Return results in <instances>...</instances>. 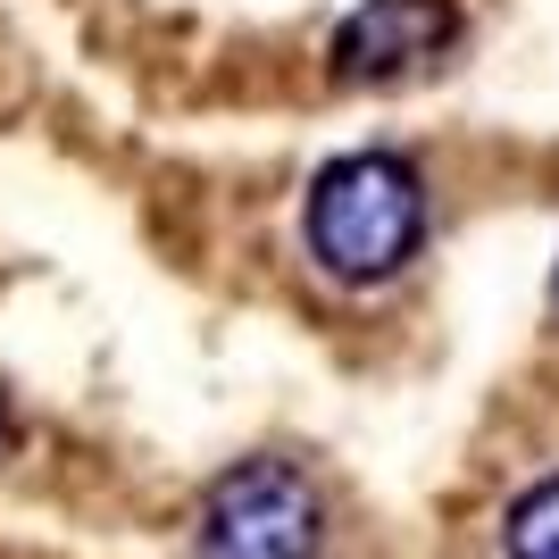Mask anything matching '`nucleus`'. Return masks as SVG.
<instances>
[{"label": "nucleus", "instance_id": "nucleus-4", "mask_svg": "<svg viewBox=\"0 0 559 559\" xmlns=\"http://www.w3.org/2000/svg\"><path fill=\"white\" fill-rule=\"evenodd\" d=\"M501 559H559V467L501 510Z\"/></svg>", "mask_w": 559, "mask_h": 559}, {"label": "nucleus", "instance_id": "nucleus-2", "mask_svg": "<svg viewBox=\"0 0 559 559\" xmlns=\"http://www.w3.org/2000/svg\"><path fill=\"white\" fill-rule=\"evenodd\" d=\"M318 551H326V492L276 451L217 467L201 510H192V559H318Z\"/></svg>", "mask_w": 559, "mask_h": 559}, {"label": "nucleus", "instance_id": "nucleus-1", "mask_svg": "<svg viewBox=\"0 0 559 559\" xmlns=\"http://www.w3.org/2000/svg\"><path fill=\"white\" fill-rule=\"evenodd\" d=\"M426 226H435V201L409 151H343L301 192V251L343 293L393 284L426 251Z\"/></svg>", "mask_w": 559, "mask_h": 559}, {"label": "nucleus", "instance_id": "nucleus-6", "mask_svg": "<svg viewBox=\"0 0 559 559\" xmlns=\"http://www.w3.org/2000/svg\"><path fill=\"white\" fill-rule=\"evenodd\" d=\"M551 309H559V267H551Z\"/></svg>", "mask_w": 559, "mask_h": 559}, {"label": "nucleus", "instance_id": "nucleus-5", "mask_svg": "<svg viewBox=\"0 0 559 559\" xmlns=\"http://www.w3.org/2000/svg\"><path fill=\"white\" fill-rule=\"evenodd\" d=\"M17 451V409H9V393H0V460Z\"/></svg>", "mask_w": 559, "mask_h": 559}, {"label": "nucleus", "instance_id": "nucleus-3", "mask_svg": "<svg viewBox=\"0 0 559 559\" xmlns=\"http://www.w3.org/2000/svg\"><path fill=\"white\" fill-rule=\"evenodd\" d=\"M460 50V9L451 0H359L334 25V75L343 84H409V75L443 68Z\"/></svg>", "mask_w": 559, "mask_h": 559}]
</instances>
